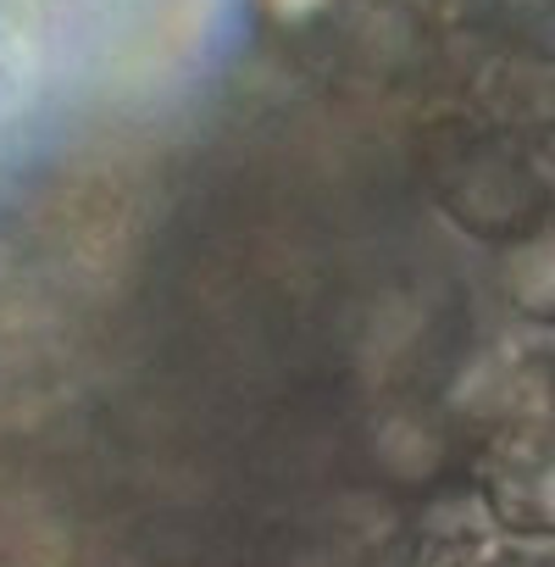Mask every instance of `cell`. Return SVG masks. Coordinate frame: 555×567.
I'll list each match as a JSON object with an SVG mask.
<instances>
[{
	"label": "cell",
	"instance_id": "1",
	"mask_svg": "<svg viewBox=\"0 0 555 567\" xmlns=\"http://www.w3.org/2000/svg\"><path fill=\"white\" fill-rule=\"evenodd\" d=\"M483 489L511 528H555V423H516L494 445Z\"/></svg>",
	"mask_w": 555,
	"mask_h": 567
},
{
	"label": "cell",
	"instance_id": "2",
	"mask_svg": "<svg viewBox=\"0 0 555 567\" xmlns=\"http://www.w3.org/2000/svg\"><path fill=\"white\" fill-rule=\"evenodd\" d=\"M505 284H511V301L527 318H544V323L555 318V228L516 245V256L505 267Z\"/></svg>",
	"mask_w": 555,
	"mask_h": 567
}]
</instances>
